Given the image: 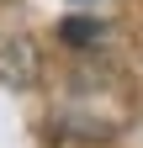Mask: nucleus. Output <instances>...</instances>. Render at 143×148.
I'll return each mask as SVG.
<instances>
[{"label": "nucleus", "mask_w": 143, "mask_h": 148, "mask_svg": "<svg viewBox=\"0 0 143 148\" xmlns=\"http://www.w3.org/2000/svg\"><path fill=\"white\" fill-rule=\"evenodd\" d=\"M0 85H11V90L37 85V48H32V37H0Z\"/></svg>", "instance_id": "f257e3e1"}, {"label": "nucleus", "mask_w": 143, "mask_h": 148, "mask_svg": "<svg viewBox=\"0 0 143 148\" xmlns=\"http://www.w3.org/2000/svg\"><path fill=\"white\" fill-rule=\"evenodd\" d=\"M101 37V21H90V16H69V21H58V42L69 48H90Z\"/></svg>", "instance_id": "f03ea898"}]
</instances>
